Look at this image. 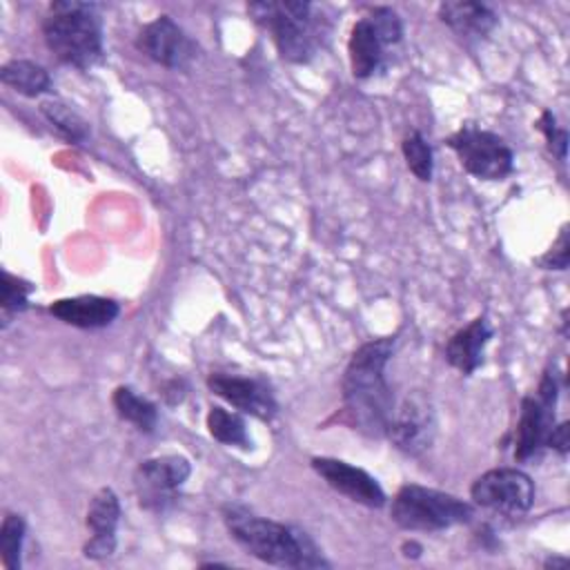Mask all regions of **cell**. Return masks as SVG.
Returning <instances> with one entry per match:
<instances>
[{
    "mask_svg": "<svg viewBox=\"0 0 570 570\" xmlns=\"http://www.w3.org/2000/svg\"><path fill=\"white\" fill-rule=\"evenodd\" d=\"M394 352V336H383L363 343L350 358L341 390H343V421L370 436H387L394 416V396L385 379V365Z\"/></svg>",
    "mask_w": 570,
    "mask_h": 570,
    "instance_id": "6da1fadb",
    "label": "cell"
},
{
    "mask_svg": "<svg viewBox=\"0 0 570 570\" xmlns=\"http://www.w3.org/2000/svg\"><path fill=\"white\" fill-rule=\"evenodd\" d=\"M223 521L232 539L252 557L278 568H327L314 539L294 525L258 517L240 505H227Z\"/></svg>",
    "mask_w": 570,
    "mask_h": 570,
    "instance_id": "7a4b0ae2",
    "label": "cell"
},
{
    "mask_svg": "<svg viewBox=\"0 0 570 570\" xmlns=\"http://www.w3.org/2000/svg\"><path fill=\"white\" fill-rule=\"evenodd\" d=\"M42 36L49 51L65 65L91 69L102 60V20L94 4L51 2L42 20Z\"/></svg>",
    "mask_w": 570,
    "mask_h": 570,
    "instance_id": "3957f363",
    "label": "cell"
},
{
    "mask_svg": "<svg viewBox=\"0 0 570 570\" xmlns=\"http://www.w3.org/2000/svg\"><path fill=\"white\" fill-rule=\"evenodd\" d=\"M247 11L272 33L281 58L287 62H309L325 38V22L314 16L309 2H252Z\"/></svg>",
    "mask_w": 570,
    "mask_h": 570,
    "instance_id": "277c9868",
    "label": "cell"
},
{
    "mask_svg": "<svg viewBox=\"0 0 570 570\" xmlns=\"http://www.w3.org/2000/svg\"><path fill=\"white\" fill-rule=\"evenodd\" d=\"M474 510L468 501L434 488L407 483L392 499V521L410 532H439L468 523Z\"/></svg>",
    "mask_w": 570,
    "mask_h": 570,
    "instance_id": "5b68a950",
    "label": "cell"
},
{
    "mask_svg": "<svg viewBox=\"0 0 570 570\" xmlns=\"http://www.w3.org/2000/svg\"><path fill=\"white\" fill-rule=\"evenodd\" d=\"M403 24L394 9L374 7L367 16L358 18L350 31L347 51L354 78L374 76L385 60V51L401 42Z\"/></svg>",
    "mask_w": 570,
    "mask_h": 570,
    "instance_id": "8992f818",
    "label": "cell"
},
{
    "mask_svg": "<svg viewBox=\"0 0 570 570\" xmlns=\"http://www.w3.org/2000/svg\"><path fill=\"white\" fill-rule=\"evenodd\" d=\"M448 147L459 156L461 167L483 180H503L514 167V154L501 136L465 122L448 138Z\"/></svg>",
    "mask_w": 570,
    "mask_h": 570,
    "instance_id": "52a82bcc",
    "label": "cell"
},
{
    "mask_svg": "<svg viewBox=\"0 0 570 570\" xmlns=\"http://www.w3.org/2000/svg\"><path fill=\"white\" fill-rule=\"evenodd\" d=\"M470 497L476 505L497 514L517 517L532 508L534 483L519 468H494L483 472L470 488Z\"/></svg>",
    "mask_w": 570,
    "mask_h": 570,
    "instance_id": "ba28073f",
    "label": "cell"
},
{
    "mask_svg": "<svg viewBox=\"0 0 570 570\" xmlns=\"http://www.w3.org/2000/svg\"><path fill=\"white\" fill-rule=\"evenodd\" d=\"M191 474V465L183 454H163L140 461L134 474V488L138 503L151 512H165L178 490Z\"/></svg>",
    "mask_w": 570,
    "mask_h": 570,
    "instance_id": "9c48e42d",
    "label": "cell"
},
{
    "mask_svg": "<svg viewBox=\"0 0 570 570\" xmlns=\"http://www.w3.org/2000/svg\"><path fill=\"white\" fill-rule=\"evenodd\" d=\"M554 403H557V381L554 374L546 372L539 390L521 401V416L517 423L514 456L525 461L534 456L548 441L554 425Z\"/></svg>",
    "mask_w": 570,
    "mask_h": 570,
    "instance_id": "30bf717a",
    "label": "cell"
},
{
    "mask_svg": "<svg viewBox=\"0 0 570 570\" xmlns=\"http://www.w3.org/2000/svg\"><path fill=\"white\" fill-rule=\"evenodd\" d=\"M138 49L154 62L169 69H185L196 58V42L169 16H158L147 22L136 40Z\"/></svg>",
    "mask_w": 570,
    "mask_h": 570,
    "instance_id": "8fae6325",
    "label": "cell"
},
{
    "mask_svg": "<svg viewBox=\"0 0 570 570\" xmlns=\"http://www.w3.org/2000/svg\"><path fill=\"white\" fill-rule=\"evenodd\" d=\"M312 468L332 490L341 492L354 503H361L367 508H381L387 501L379 481L363 468H356L347 461L332 459V456H314Z\"/></svg>",
    "mask_w": 570,
    "mask_h": 570,
    "instance_id": "7c38bea8",
    "label": "cell"
},
{
    "mask_svg": "<svg viewBox=\"0 0 570 570\" xmlns=\"http://www.w3.org/2000/svg\"><path fill=\"white\" fill-rule=\"evenodd\" d=\"M207 387L238 412L252 414L261 421H269L276 414L274 394L263 381L214 372L207 376Z\"/></svg>",
    "mask_w": 570,
    "mask_h": 570,
    "instance_id": "4fadbf2b",
    "label": "cell"
},
{
    "mask_svg": "<svg viewBox=\"0 0 570 570\" xmlns=\"http://www.w3.org/2000/svg\"><path fill=\"white\" fill-rule=\"evenodd\" d=\"M387 436L405 454L416 456L428 450L434 436V414L428 401L421 396H407L401 410L394 412Z\"/></svg>",
    "mask_w": 570,
    "mask_h": 570,
    "instance_id": "5bb4252c",
    "label": "cell"
},
{
    "mask_svg": "<svg viewBox=\"0 0 570 570\" xmlns=\"http://www.w3.org/2000/svg\"><path fill=\"white\" fill-rule=\"evenodd\" d=\"M120 501L111 488H100L87 508V528L91 532L82 552L87 559H107L116 550V528Z\"/></svg>",
    "mask_w": 570,
    "mask_h": 570,
    "instance_id": "9a60e30c",
    "label": "cell"
},
{
    "mask_svg": "<svg viewBox=\"0 0 570 570\" xmlns=\"http://www.w3.org/2000/svg\"><path fill=\"white\" fill-rule=\"evenodd\" d=\"M49 314L60 318L67 325L82 327V330H96L111 325L118 314L120 305L105 296H71V298H58L49 305Z\"/></svg>",
    "mask_w": 570,
    "mask_h": 570,
    "instance_id": "2e32d148",
    "label": "cell"
},
{
    "mask_svg": "<svg viewBox=\"0 0 570 570\" xmlns=\"http://www.w3.org/2000/svg\"><path fill=\"white\" fill-rule=\"evenodd\" d=\"M490 338H492V327L488 318L476 316L448 341L445 361L461 374H472L481 365L483 352Z\"/></svg>",
    "mask_w": 570,
    "mask_h": 570,
    "instance_id": "e0dca14e",
    "label": "cell"
},
{
    "mask_svg": "<svg viewBox=\"0 0 570 570\" xmlns=\"http://www.w3.org/2000/svg\"><path fill=\"white\" fill-rule=\"evenodd\" d=\"M439 18L448 24L459 38H485L497 27V13L481 2H441Z\"/></svg>",
    "mask_w": 570,
    "mask_h": 570,
    "instance_id": "ac0fdd59",
    "label": "cell"
},
{
    "mask_svg": "<svg viewBox=\"0 0 570 570\" xmlns=\"http://www.w3.org/2000/svg\"><path fill=\"white\" fill-rule=\"evenodd\" d=\"M0 78L7 87H11L13 91L22 94V96H29V98H36L45 91H49L51 87V78H49V71L33 62V60H9L2 65L0 69Z\"/></svg>",
    "mask_w": 570,
    "mask_h": 570,
    "instance_id": "d6986e66",
    "label": "cell"
},
{
    "mask_svg": "<svg viewBox=\"0 0 570 570\" xmlns=\"http://www.w3.org/2000/svg\"><path fill=\"white\" fill-rule=\"evenodd\" d=\"M111 403L116 407V414L131 423L136 430L140 432H154L156 430V423H158V410L151 401H147L145 396L136 394L131 387L127 385H120L116 387L114 396H111Z\"/></svg>",
    "mask_w": 570,
    "mask_h": 570,
    "instance_id": "ffe728a7",
    "label": "cell"
},
{
    "mask_svg": "<svg viewBox=\"0 0 570 570\" xmlns=\"http://www.w3.org/2000/svg\"><path fill=\"white\" fill-rule=\"evenodd\" d=\"M207 430L216 441H220L225 445H236V448H243V450L252 448L245 419L238 412H232V410L220 407V405L209 407Z\"/></svg>",
    "mask_w": 570,
    "mask_h": 570,
    "instance_id": "44dd1931",
    "label": "cell"
},
{
    "mask_svg": "<svg viewBox=\"0 0 570 570\" xmlns=\"http://www.w3.org/2000/svg\"><path fill=\"white\" fill-rule=\"evenodd\" d=\"M40 111L45 114V118L58 129V134L62 138H67L69 142H85L89 138V125L87 120L73 111L69 105L60 102V100H47L40 105Z\"/></svg>",
    "mask_w": 570,
    "mask_h": 570,
    "instance_id": "7402d4cb",
    "label": "cell"
},
{
    "mask_svg": "<svg viewBox=\"0 0 570 570\" xmlns=\"http://www.w3.org/2000/svg\"><path fill=\"white\" fill-rule=\"evenodd\" d=\"M24 519L18 512H7L0 525V557L7 570L20 568L22 541H24Z\"/></svg>",
    "mask_w": 570,
    "mask_h": 570,
    "instance_id": "603a6c76",
    "label": "cell"
},
{
    "mask_svg": "<svg viewBox=\"0 0 570 570\" xmlns=\"http://www.w3.org/2000/svg\"><path fill=\"white\" fill-rule=\"evenodd\" d=\"M403 158L410 167V171L419 178V180H430L432 171H434V160H432V147L428 145V140L423 138V134L412 131L403 138Z\"/></svg>",
    "mask_w": 570,
    "mask_h": 570,
    "instance_id": "cb8c5ba5",
    "label": "cell"
},
{
    "mask_svg": "<svg viewBox=\"0 0 570 570\" xmlns=\"http://www.w3.org/2000/svg\"><path fill=\"white\" fill-rule=\"evenodd\" d=\"M33 292V285L24 278L13 276L11 272H2V325L9 323L11 316H16L18 312L27 309L29 305V294Z\"/></svg>",
    "mask_w": 570,
    "mask_h": 570,
    "instance_id": "d4e9b609",
    "label": "cell"
},
{
    "mask_svg": "<svg viewBox=\"0 0 570 570\" xmlns=\"http://www.w3.org/2000/svg\"><path fill=\"white\" fill-rule=\"evenodd\" d=\"M568 258H570V240H568V227H563L554 245L539 258V265L546 269H566Z\"/></svg>",
    "mask_w": 570,
    "mask_h": 570,
    "instance_id": "484cf974",
    "label": "cell"
},
{
    "mask_svg": "<svg viewBox=\"0 0 570 570\" xmlns=\"http://www.w3.org/2000/svg\"><path fill=\"white\" fill-rule=\"evenodd\" d=\"M539 129L543 131V136L548 140V147L563 160L566 158V147H568V134H566V129L557 127L552 111H543V116L539 120Z\"/></svg>",
    "mask_w": 570,
    "mask_h": 570,
    "instance_id": "4316f807",
    "label": "cell"
},
{
    "mask_svg": "<svg viewBox=\"0 0 570 570\" xmlns=\"http://www.w3.org/2000/svg\"><path fill=\"white\" fill-rule=\"evenodd\" d=\"M548 448L557 450L559 454H566L568 452V445H570V439H568V423H559V425H552L550 434H548V441H546Z\"/></svg>",
    "mask_w": 570,
    "mask_h": 570,
    "instance_id": "83f0119b",
    "label": "cell"
},
{
    "mask_svg": "<svg viewBox=\"0 0 570 570\" xmlns=\"http://www.w3.org/2000/svg\"><path fill=\"white\" fill-rule=\"evenodd\" d=\"M563 563H566V559H548V561H546L548 568H550V566H563Z\"/></svg>",
    "mask_w": 570,
    "mask_h": 570,
    "instance_id": "f1b7e54d",
    "label": "cell"
}]
</instances>
